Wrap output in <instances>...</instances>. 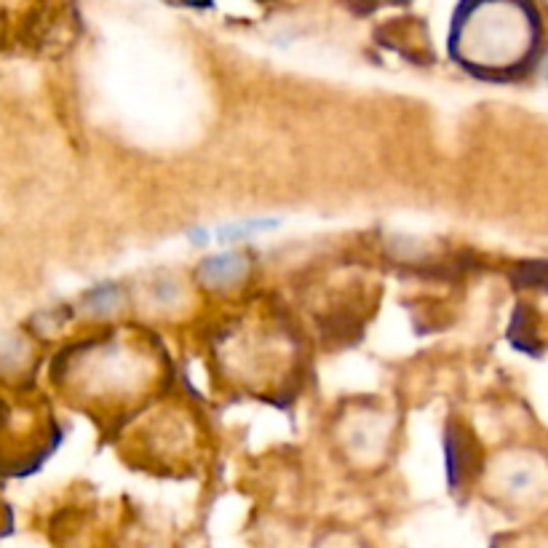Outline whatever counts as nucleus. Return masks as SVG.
<instances>
[{
    "instance_id": "3",
    "label": "nucleus",
    "mask_w": 548,
    "mask_h": 548,
    "mask_svg": "<svg viewBox=\"0 0 548 548\" xmlns=\"http://www.w3.org/2000/svg\"><path fill=\"white\" fill-rule=\"evenodd\" d=\"M348 423H343V444L351 450L353 460L359 463H367V447H364V439H369L372 450H375L377 458H383L385 447H388V439H391V420L385 418V412L375 404H361L345 415Z\"/></svg>"
},
{
    "instance_id": "7",
    "label": "nucleus",
    "mask_w": 548,
    "mask_h": 548,
    "mask_svg": "<svg viewBox=\"0 0 548 548\" xmlns=\"http://www.w3.org/2000/svg\"><path fill=\"white\" fill-rule=\"evenodd\" d=\"M540 70H543V78H546L548 83V54L546 57H540Z\"/></svg>"
},
{
    "instance_id": "5",
    "label": "nucleus",
    "mask_w": 548,
    "mask_h": 548,
    "mask_svg": "<svg viewBox=\"0 0 548 548\" xmlns=\"http://www.w3.org/2000/svg\"><path fill=\"white\" fill-rule=\"evenodd\" d=\"M246 260L241 254L228 252L209 257L198 270V279L204 281L206 289H230L236 287L238 281L244 279Z\"/></svg>"
},
{
    "instance_id": "6",
    "label": "nucleus",
    "mask_w": 548,
    "mask_h": 548,
    "mask_svg": "<svg viewBox=\"0 0 548 548\" xmlns=\"http://www.w3.org/2000/svg\"><path fill=\"white\" fill-rule=\"evenodd\" d=\"M121 300V292L107 284V287H99L94 289V292H89V297L83 300V305H86V311L97 313V316H110L113 311H118Z\"/></svg>"
},
{
    "instance_id": "4",
    "label": "nucleus",
    "mask_w": 548,
    "mask_h": 548,
    "mask_svg": "<svg viewBox=\"0 0 548 548\" xmlns=\"http://www.w3.org/2000/svg\"><path fill=\"white\" fill-rule=\"evenodd\" d=\"M540 484H543V474L530 460H503L492 474V487L500 492V498L511 503H527L540 495Z\"/></svg>"
},
{
    "instance_id": "1",
    "label": "nucleus",
    "mask_w": 548,
    "mask_h": 548,
    "mask_svg": "<svg viewBox=\"0 0 548 548\" xmlns=\"http://www.w3.org/2000/svg\"><path fill=\"white\" fill-rule=\"evenodd\" d=\"M447 51L479 81H519L540 59L538 14L530 0H463Z\"/></svg>"
},
{
    "instance_id": "2",
    "label": "nucleus",
    "mask_w": 548,
    "mask_h": 548,
    "mask_svg": "<svg viewBox=\"0 0 548 548\" xmlns=\"http://www.w3.org/2000/svg\"><path fill=\"white\" fill-rule=\"evenodd\" d=\"M161 361L142 337L115 335L86 340L57 361V383L83 404H129L153 388Z\"/></svg>"
}]
</instances>
